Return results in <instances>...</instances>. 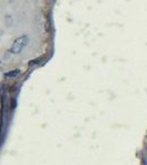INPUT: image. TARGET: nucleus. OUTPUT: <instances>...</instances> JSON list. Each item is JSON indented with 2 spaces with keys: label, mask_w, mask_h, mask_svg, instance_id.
<instances>
[{
  "label": "nucleus",
  "mask_w": 147,
  "mask_h": 165,
  "mask_svg": "<svg viewBox=\"0 0 147 165\" xmlns=\"http://www.w3.org/2000/svg\"><path fill=\"white\" fill-rule=\"evenodd\" d=\"M29 43V36L26 35V34H23V35L17 38L14 41H13V43L11 44L10 49H9V53L10 54H20L23 50L24 47L28 45Z\"/></svg>",
  "instance_id": "1"
},
{
  "label": "nucleus",
  "mask_w": 147,
  "mask_h": 165,
  "mask_svg": "<svg viewBox=\"0 0 147 165\" xmlns=\"http://www.w3.org/2000/svg\"><path fill=\"white\" fill-rule=\"evenodd\" d=\"M20 75V70L19 68H16V70H11V71H8L7 73L3 74V77L7 78V79H11V78H16Z\"/></svg>",
  "instance_id": "2"
}]
</instances>
